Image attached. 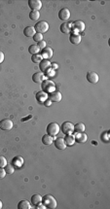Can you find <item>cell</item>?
<instances>
[{"instance_id":"obj_1","label":"cell","mask_w":110,"mask_h":209,"mask_svg":"<svg viewBox=\"0 0 110 209\" xmlns=\"http://www.w3.org/2000/svg\"><path fill=\"white\" fill-rule=\"evenodd\" d=\"M42 201L43 204L46 206V208L54 209L57 207V200L52 195H46L42 196Z\"/></svg>"},{"instance_id":"obj_2","label":"cell","mask_w":110,"mask_h":209,"mask_svg":"<svg viewBox=\"0 0 110 209\" xmlns=\"http://www.w3.org/2000/svg\"><path fill=\"white\" fill-rule=\"evenodd\" d=\"M60 125L57 123H50L47 125V134L51 135V136H56L58 132H60Z\"/></svg>"},{"instance_id":"obj_3","label":"cell","mask_w":110,"mask_h":209,"mask_svg":"<svg viewBox=\"0 0 110 209\" xmlns=\"http://www.w3.org/2000/svg\"><path fill=\"white\" fill-rule=\"evenodd\" d=\"M34 29L35 31H37V33H44L47 32L49 29V23L45 21H40L34 25Z\"/></svg>"},{"instance_id":"obj_4","label":"cell","mask_w":110,"mask_h":209,"mask_svg":"<svg viewBox=\"0 0 110 209\" xmlns=\"http://www.w3.org/2000/svg\"><path fill=\"white\" fill-rule=\"evenodd\" d=\"M42 90H43V92H45L47 93H50V92H54V90H56L55 83L51 80L44 81V82H42Z\"/></svg>"},{"instance_id":"obj_5","label":"cell","mask_w":110,"mask_h":209,"mask_svg":"<svg viewBox=\"0 0 110 209\" xmlns=\"http://www.w3.org/2000/svg\"><path fill=\"white\" fill-rule=\"evenodd\" d=\"M62 131L64 133L65 135L66 134H72V132L74 131V125L70 122H63L62 125Z\"/></svg>"},{"instance_id":"obj_6","label":"cell","mask_w":110,"mask_h":209,"mask_svg":"<svg viewBox=\"0 0 110 209\" xmlns=\"http://www.w3.org/2000/svg\"><path fill=\"white\" fill-rule=\"evenodd\" d=\"M53 54L54 52L52 50V48H50V47H46V48H44L42 51L40 52V56H42L43 60H50V58H52L53 56Z\"/></svg>"},{"instance_id":"obj_7","label":"cell","mask_w":110,"mask_h":209,"mask_svg":"<svg viewBox=\"0 0 110 209\" xmlns=\"http://www.w3.org/2000/svg\"><path fill=\"white\" fill-rule=\"evenodd\" d=\"M13 122L10 119H4L0 122V129L2 130H10L13 129Z\"/></svg>"},{"instance_id":"obj_8","label":"cell","mask_w":110,"mask_h":209,"mask_svg":"<svg viewBox=\"0 0 110 209\" xmlns=\"http://www.w3.org/2000/svg\"><path fill=\"white\" fill-rule=\"evenodd\" d=\"M28 6L31 11H39L42 7V2L40 0H29Z\"/></svg>"},{"instance_id":"obj_9","label":"cell","mask_w":110,"mask_h":209,"mask_svg":"<svg viewBox=\"0 0 110 209\" xmlns=\"http://www.w3.org/2000/svg\"><path fill=\"white\" fill-rule=\"evenodd\" d=\"M62 93H60L58 90H54V92H50V94H49V99H50V101L52 102H58L62 100Z\"/></svg>"},{"instance_id":"obj_10","label":"cell","mask_w":110,"mask_h":209,"mask_svg":"<svg viewBox=\"0 0 110 209\" xmlns=\"http://www.w3.org/2000/svg\"><path fill=\"white\" fill-rule=\"evenodd\" d=\"M70 18V11L67 8H63L58 12V19L63 21H66Z\"/></svg>"},{"instance_id":"obj_11","label":"cell","mask_w":110,"mask_h":209,"mask_svg":"<svg viewBox=\"0 0 110 209\" xmlns=\"http://www.w3.org/2000/svg\"><path fill=\"white\" fill-rule=\"evenodd\" d=\"M99 75L95 71H90V72L87 73V80L91 84H97L99 82Z\"/></svg>"},{"instance_id":"obj_12","label":"cell","mask_w":110,"mask_h":209,"mask_svg":"<svg viewBox=\"0 0 110 209\" xmlns=\"http://www.w3.org/2000/svg\"><path fill=\"white\" fill-rule=\"evenodd\" d=\"M72 29L76 30L77 32H82L85 29V23L82 21H75L72 23Z\"/></svg>"},{"instance_id":"obj_13","label":"cell","mask_w":110,"mask_h":209,"mask_svg":"<svg viewBox=\"0 0 110 209\" xmlns=\"http://www.w3.org/2000/svg\"><path fill=\"white\" fill-rule=\"evenodd\" d=\"M40 64V69L42 72H47V71L50 70V68H51V66H52V64H51V62H50V60H41V62L39 63Z\"/></svg>"},{"instance_id":"obj_14","label":"cell","mask_w":110,"mask_h":209,"mask_svg":"<svg viewBox=\"0 0 110 209\" xmlns=\"http://www.w3.org/2000/svg\"><path fill=\"white\" fill-rule=\"evenodd\" d=\"M55 146H56V148L58 150H64L66 148V144H65V142H64V139H63L62 137H58V138H56Z\"/></svg>"},{"instance_id":"obj_15","label":"cell","mask_w":110,"mask_h":209,"mask_svg":"<svg viewBox=\"0 0 110 209\" xmlns=\"http://www.w3.org/2000/svg\"><path fill=\"white\" fill-rule=\"evenodd\" d=\"M74 137H75V141L78 142V143H85V142H87V139H88L87 134H85L84 132H76Z\"/></svg>"},{"instance_id":"obj_16","label":"cell","mask_w":110,"mask_h":209,"mask_svg":"<svg viewBox=\"0 0 110 209\" xmlns=\"http://www.w3.org/2000/svg\"><path fill=\"white\" fill-rule=\"evenodd\" d=\"M69 41L73 45H78L81 42V35L79 33H71V35L69 36Z\"/></svg>"},{"instance_id":"obj_17","label":"cell","mask_w":110,"mask_h":209,"mask_svg":"<svg viewBox=\"0 0 110 209\" xmlns=\"http://www.w3.org/2000/svg\"><path fill=\"white\" fill-rule=\"evenodd\" d=\"M36 99L40 103H45L48 99V93L41 90V92H37V94H36Z\"/></svg>"},{"instance_id":"obj_18","label":"cell","mask_w":110,"mask_h":209,"mask_svg":"<svg viewBox=\"0 0 110 209\" xmlns=\"http://www.w3.org/2000/svg\"><path fill=\"white\" fill-rule=\"evenodd\" d=\"M44 79H45V76L42 72H37V73H34L32 75V81L34 83H37V84H40L42 83Z\"/></svg>"},{"instance_id":"obj_19","label":"cell","mask_w":110,"mask_h":209,"mask_svg":"<svg viewBox=\"0 0 110 209\" xmlns=\"http://www.w3.org/2000/svg\"><path fill=\"white\" fill-rule=\"evenodd\" d=\"M35 33H36V31H35V29H34V26H26V27L23 29V34L26 36V37H33Z\"/></svg>"},{"instance_id":"obj_20","label":"cell","mask_w":110,"mask_h":209,"mask_svg":"<svg viewBox=\"0 0 110 209\" xmlns=\"http://www.w3.org/2000/svg\"><path fill=\"white\" fill-rule=\"evenodd\" d=\"M64 142L66 144V146H72L75 143V137L73 134H66L64 138Z\"/></svg>"},{"instance_id":"obj_21","label":"cell","mask_w":110,"mask_h":209,"mask_svg":"<svg viewBox=\"0 0 110 209\" xmlns=\"http://www.w3.org/2000/svg\"><path fill=\"white\" fill-rule=\"evenodd\" d=\"M23 159L19 156L15 157L13 159V161H12V165L14 167H21L23 165Z\"/></svg>"},{"instance_id":"obj_22","label":"cell","mask_w":110,"mask_h":209,"mask_svg":"<svg viewBox=\"0 0 110 209\" xmlns=\"http://www.w3.org/2000/svg\"><path fill=\"white\" fill-rule=\"evenodd\" d=\"M54 142V137L51 136V135L49 134H45L44 136L42 137V143L44 145H51Z\"/></svg>"},{"instance_id":"obj_23","label":"cell","mask_w":110,"mask_h":209,"mask_svg":"<svg viewBox=\"0 0 110 209\" xmlns=\"http://www.w3.org/2000/svg\"><path fill=\"white\" fill-rule=\"evenodd\" d=\"M70 26H72V24H70L68 23H63L62 25H60V31H62V33H69L70 30L72 29V27H70Z\"/></svg>"},{"instance_id":"obj_24","label":"cell","mask_w":110,"mask_h":209,"mask_svg":"<svg viewBox=\"0 0 110 209\" xmlns=\"http://www.w3.org/2000/svg\"><path fill=\"white\" fill-rule=\"evenodd\" d=\"M18 208L19 209H30L31 206H30V203H29L28 200H21L19 202Z\"/></svg>"},{"instance_id":"obj_25","label":"cell","mask_w":110,"mask_h":209,"mask_svg":"<svg viewBox=\"0 0 110 209\" xmlns=\"http://www.w3.org/2000/svg\"><path fill=\"white\" fill-rule=\"evenodd\" d=\"M41 202H42V196L40 195H33L31 196V203H32L33 205L36 206Z\"/></svg>"},{"instance_id":"obj_26","label":"cell","mask_w":110,"mask_h":209,"mask_svg":"<svg viewBox=\"0 0 110 209\" xmlns=\"http://www.w3.org/2000/svg\"><path fill=\"white\" fill-rule=\"evenodd\" d=\"M28 52H29V54H31V55H37V54H39V52H40V49L38 48L37 45L32 44V45L29 46Z\"/></svg>"},{"instance_id":"obj_27","label":"cell","mask_w":110,"mask_h":209,"mask_svg":"<svg viewBox=\"0 0 110 209\" xmlns=\"http://www.w3.org/2000/svg\"><path fill=\"white\" fill-rule=\"evenodd\" d=\"M86 127L83 123H77L76 125H74V131L75 132H84Z\"/></svg>"},{"instance_id":"obj_28","label":"cell","mask_w":110,"mask_h":209,"mask_svg":"<svg viewBox=\"0 0 110 209\" xmlns=\"http://www.w3.org/2000/svg\"><path fill=\"white\" fill-rule=\"evenodd\" d=\"M40 18V12L39 11H31L29 13V19L32 21H37Z\"/></svg>"},{"instance_id":"obj_29","label":"cell","mask_w":110,"mask_h":209,"mask_svg":"<svg viewBox=\"0 0 110 209\" xmlns=\"http://www.w3.org/2000/svg\"><path fill=\"white\" fill-rule=\"evenodd\" d=\"M4 169H5V172H6V174H9V175L13 174L14 171H15V167L12 165V164H7V165L4 167Z\"/></svg>"},{"instance_id":"obj_30","label":"cell","mask_w":110,"mask_h":209,"mask_svg":"<svg viewBox=\"0 0 110 209\" xmlns=\"http://www.w3.org/2000/svg\"><path fill=\"white\" fill-rule=\"evenodd\" d=\"M42 60H43L42 56L39 55V54H37V55H32V56H31V60L34 63H40Z\"/></svg>"},{"instance_id":"obj_31","label":"cell","mask_w":110,"mask_h":209,"mask_svg":"<svg viewBox=\"0 0 110 209\" xmlns=\"http://www.w3.org/2000/svg\"><path fill=\"white\" fill-rule=\"evenodd\" d=\"M33 40L35 41V42H40V41H42L43 40V35L41 33H37L36 32L35 34H34V36H33Z\"/></svg>"},{"instance_id":"obj_32","label":"cell","mask_w":110,"mask_h":209,"mask_svg":"<svg viewBox=\"0 0 110 209\" xmlns=\"http://www.w3.org/2000/svg\"><path fill=\"white\" fill-rule=\"evenodd\" d=\"M8 164V163H7V159L4 158L3 156H0V167H4Z\"/></svg>"},{"instance_id":"obj_33","label":"cell","mask_w":110,"mask_h":209,"mask_svg":"<svg viewBox=\"0 0 110 209\" xmlns=\"http://www.w3.org/2000/svg\"><path fill=\"white\" fill-rule=\"evenodd\" d=\"M37 46H38V48L40 49V50H43L44 48H46L47 47V44H46V42L42 40V41H40L39 43L37 44Z\"/></svg>"},{"instance_id":"obj_34","label":"cell","mask_w":110,"mask_h":209,"mask_svg":"<svg viewBox=\"0 0 110 209\" xmlns=\"http://www.w3.org/2000/svg\"><path fill=\"white\" fill-rule=\"evenodd\" d=\"M108 132H104L103 134H101V140L104 142H108Z\"/></svg>"},{"instance_id":"obj_35","label":"cell","mask_w":110,"mask_h":209,"mask_svg":"<svg viewBox=\"0 0 110 209\" xmlns=\"http://www.w3.org/2000/svg\"><path fill=\"white\" fill-rule=\"evenodd\" d=\"M5 175H6V172H5V169L3 167H0V179L4 178Z\"/></svg>"},{"instance_id":"obj_36","label":"cell","mask_w":110,"mask_h":209,"mask_svg":"<svg viewBox=\"0 0 110 209\" xmlns=\"http://www.w3.org/2000/svg\"><path fill=\"white\" fill-rule=\"evenodd\" d=\"M3 60H4V54L0 51V63L3 62Z\"/></svg>"},{"instance_id":"obj_37","label":"cell","mask_w":110,"mask_h":209,"mask_svg":"<svg viewBox=\"0 0 110 209\" xmlns=\"http://www.w3.org/2000/svg\"><path fill=\"white\" fill-rule=\"evenodd\" d=\"M36 208L39 209V208H41V209H46V206L44 205V204H41V203H39V204L36 205Z\"/></svg>"},{"instance_id":"obj_38","label":"cell","mask_w":110,"mask_h":209,"mask_svg":"<svg viewBox=\"0 0 110 209\" xmlns=\"http://www.w3.org/2000/svg\"><path fill=\"white\" fill-rule=\"evenodd\" d=\"M2 207H3V204H2V201L0 200V209H1Z\"/></svg>"},{"instance_id":"obj_39","label":"cell","mask_w":110,"mask_h":209,"mask_svg":"<svg viewBox=\"0 0 110 209\" xmlns=\"http://www.w3.org/2000/svg\"></svg>"}]
</instances>
